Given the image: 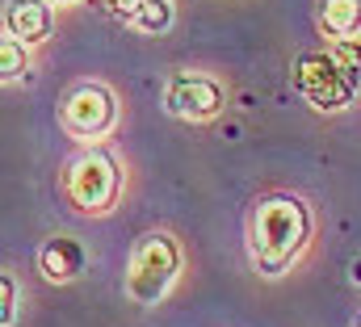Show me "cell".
Segmentation results:
<instances>
[{"mask_svg":"<svg viewBox=\"0 0 361 327\" xmlns=\"http://www.w3.org/2000/svg\"><path fill=\"white\" fill-rule=\"evenodd\" d=\"M160 101H164V113H173L177 122L202 126V122L223 118V109L231 105V88L223 76H214L206 68H180L164 80Z\"/></svg>","mask_w":361,"mask_h":327,"instance_id":"cell-6","label":"cell"},{"mask_svg":"<svg viewBox=\"0 0 361 327\" xmlns=\"http://www.w3.org/2000/svg\"><path fill=\"white\" fill-rule=\"evenodd\" d=\"M25 76H30V47H21L17 38L4 34L0 38V80L13 88V84H21Z\"/></svg>","mask_w":361,"mask_h":327,"instance_id":"cell-11","label":"cell"},{"mask_svg":"<svg viewBox=\"0 0 361 327\" xmlns=\"http://www.w3.org/2000/svg\"><path fill=\"white\" fill-rule=\"evenodd\" d=\"M55 8H76V4H85V0H51Z\"/></svg>","mask_w":361,"mask_h":327,"instance_id":"cell-14","label":"cell"},{"mask_svg":"<svg viewBox=\"0 0 361 327\" xmlns=\"http://www.w3.org/2000/svg\"><path fill=\"white\" fill-rule=\"evenodd\" d=\"M315 25H319L324 42L357 47L361 42V0H319L315 4Z\"/></svg>","mask_w":361,"mask_h":327,"instance_id":"cell-9","label":"cell"},{"mask_svg":"<svg viewBox=\"0 0 361 327\" xmlns=\"http://www.w3.org/2000/svg\"><path fill=\"white\" fill-rule=\"evenodd\" d=\"M315 244V210L294 189H269L252 202L244 223V247L252 273L265 281L290 277Z\"/></svg>","mask_w":361,"mask_h":327,"instance_id":"cell-1","label":"cell"},{"mask_svg":"<svg viewBox=\"0 0 361 327\" xmlns=\"http://www.w3.org/2000/svg\"><path fill=\"white\" fill-rule=\"evenodd\" d=\"M353 327H361V307H357V315H353Z\"/></svg>","mask_w":361,"mask_h":327,"instance_id":"cell-15","label":"cell"},{"mask_svg":"<svg viewBox=\"0 0 361 327\" xmlns=\"http://www.w3.org/2000/svg\"><path fill=\"white\" fill-rule=\"evenodd\" d=\"M55 4L51 0H4V34L21 47L38 51L55 38Z\"/></svg>","mask_w":361,"mask_h":327,"instance_id":"cell-8","label":"cell"},{"mask_svg":"<svg viewBox=\"0 0 361 327\" xmlns=\"http://www.w3.org/2000/svg\"><path fill=\"white\" fill-rule=\"evenodd\" d=\"M177 25V0H143L139 13L126 21V30L143 34V38H164Z\"/></svg>","mask_w":361,"mask_h":327,"instance_id":"cell-10","label":"cell"},{"mask_svg":"<svg viewBox=\"0 0 361 327\" xmlns=\"http://www.w3.org/2000/svg\"><path fill=\"white\" fill-rule=\"evenodd\" d=\"M59 193L63 202L85 218H109L126 202V160L118 152L76 147L59 168Z\"/></svg>","mask_w":361,"mask_h":327,"instance_id":"cell-2","label":"cell"},{"mask_svg":"<svg viewBox=\"0 0 361 327\" xmlns=\"http://www.w3.org/2000/svg\"><path fill=\"white\" fill-rule=\"evenodd\" d=\"M290 80L311 109L336 113L361 88V59L353 63V47H332V51H319V55H302L294 63Z\"/></svg>","mask_w":361,"mask_h":327,"instance_id":"cell-5","label":"cell"},{"mask_svg":"<svg viewBox=\"0 0 361 327\" xmlns=\"http://www.w3.org/2000/svg\"><path fill=\"white\" fill-rule=\"evenodd\" d=\"M59 130L80 143V147H101L118 126H122V97L109 80H76L59 97Z\"/></svg>","mask_w":361,"mask_h":327,"instance_id":"cell-4","label":"cell"},{"mask_svg":"<svg viewBox=\"0 0 361 327\" xmlns=\"http://www.w3.org/2000/svg\"><path fill=\"white\" fill-rule=\"evenodd\" d=\"M139 4H143V0H105V13H109V17H118V21L126 25V21L139 13Z\"/></svg>","mask_w":361,"mask_h":327,"instance_id":"cell-13","label":"cell"},{"mask_svg":"<svg viewBox=\"0 0 361 327\" xmlns=\"http://www.w3.org/2000/svg\"><path fill=\"white\" fill-rule=\"evenodd\" d=\"M89 260L92 252L76 235H47L42 244H38V273H42V281H51V285H72V281H80L85 273H89Z\"/></svg>","mask_w":361,"mask_h":327,"instance_id":"cell-7","label":"cell"},{"mask_svg":"<svg viewBox=\"0 0 361 327\" xmlns=\"http://www.w3.org/2000/svg\"><path fill=\"white\" fill-rule=\"evenodd\" d=\"M180 277H185V244L169 227H152L130 244L122 269V294L135 307H160L177 290Z\"/></svg>","mask_w":361,"mask_h":327,"instance_id":"cell-3","label":"cell"},{"mask_svg":"<svg viewBox=\"0 0 361 327\" xmlns=\"http://www.w3.org/2000/svg\"><path fill=\"white\" fill-rule=\"evenodd\" d=\"M0 298H4V307H0V327H17V315H21V281H17L13 269L0 273Z\"/></svg>","mask_w":361,"mask_h":327,"instance_id":"cell-12","label":"cell"}]
</instances>
